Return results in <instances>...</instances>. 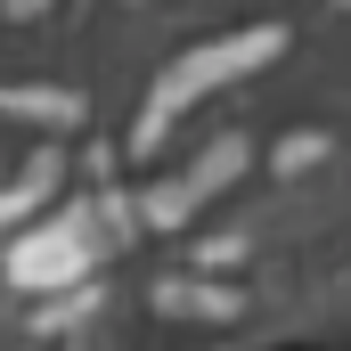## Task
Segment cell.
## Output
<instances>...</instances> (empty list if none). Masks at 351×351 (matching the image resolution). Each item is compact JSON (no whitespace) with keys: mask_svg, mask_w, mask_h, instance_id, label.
<instances>
[{"mask_svg":"<svg viewBox=\"0 0 351 351\" xmlns=\"http://www.w3.org/2000/svg\"><path fill=\"white\" fill-rule=\"evenodd\" d=\"M8 8H16V16H33V8H49V0H8Z\"/></svg>","mask_w":351,"mask_h":351,"instance_id":"277c9868","label":"cell"},{"mask_svg":"<svg viewBox=\"0 0 351 351\" xmlns=\"http://www.w3.org/2000/svg\"><path fill=\"white\" fill-rule=\"evenodd\" d=\"M98 254H106V237H90V213H58L8 254V278L16 286H74Z\"/></svg>","mask_w":351,"mask_h":351,"instance_id":"7a4b0ae2","label":"cell"},{"mask_svg":"<svg viewBox=\"0 0 351 351\" xmlns=\"http://www.w3.org/2000/svg\"><path fill=\"white\" fill-rule=\"evenodd\" d=\"M343 8H351V0H343Z\"/></svg>","mask_w":351,"mask_h":351,"instance_id":"5b68a950","label":"cell"},{"mask_svg":"<svg viewBox=\"0 0 351 351\" xmlns=\"http://www.w3.org/2000/svg\"><path fill=\"white\" fill-rule=\"evenodd\" d=\"M237 164H245V147H237V139H221V147H213V156H204L196 172L164 180V188L147 196V221H156V229H172V221H188V213H196V204H204L213 188H229V180H237Z\"/></svg>","mask_w":351,"mask_h":351,"instance_id":"3957f363","label":"cell"},{"mask_svg":"<svg viewBox=\"0 0 351 351\" xmlns=\"http://www.w3.org/2000/svg\"><path fill=\"white\" fill-rule=\"evenodd\" d=\"M286 49V33L278 25H254V33H221V41H196V49H180L172 66L156 74V90H147V106H139V147H156L164 131H172L188 106H204L213 90L245 82V74H262L269 58Z\"/></svg>","mask_w":351,"mask_h":351,"instance_id":"6da1fadb","label":"cell"}]
</instances>
